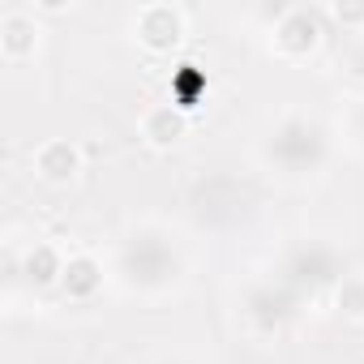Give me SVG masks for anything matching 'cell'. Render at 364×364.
Returning <instances> with one entry per match:
<instances>
[{"label":"cell","mask_w":364,"mask_h":364,"mask_svg":"<svg viewBox=\"0 0 364 364\" xmlns=\"http://www.w3.org/2000/svg\"><path fill=\"white\" fill-rule=\"evenodd\" d=\"M112 283L146 304H163L185 291L189 283V245L185 232L171 228L167 219H129L107 253Z\"/></svg>","instance_id":"6da1fadb"},{"label":"cell","mask_w":364,"mask_h":364,"mask_svg":"<svg viewBox=\"0 0 364 364\" xmlns=\"http://www.w3.org/2000/svg\"><path fill=\"white\" fill-rule=\"evenodd\" d=\"M338 124H330L313 107H283L270 116L253 141V159L266 176H274L279 185H313L321 180L334 159H338Z\"/></svg>","instance_id":"7a4b0ae2"},{"label":"cell","mask_w":364,"mask_h":364,"mask_svg":"<svg viewBox=\"0 0 364 364\" xmlns=\"http://www.w3.org/2000/svg\"><path fill=\"white\" fill-rule=\"evenodd\" d=\"M270 274L283 279L296 296L317 300V296H330L343 283V274H351V257H347V245H338L334 236L300 232L279 245V253L270 257Z\"/></svg>","instance_id":"3957f363"},{"label":"cell","mask_w":364,"mask_h":364,"mask_svg":"<svg viewBox=\"0 0 364 364\" xmlns=\"http://www.w3.org/2000/svg\"><path fill=\"white\" fill-rule=\"evenodd\" d=\"M253 189H249V180L236 176V171H210V176H198L189 193H185V215L198 232L206 236H228L236 232L249 210H253Z\"/></svg>","instance_id":"277c9868"},{"label":"cell","mask_w":364,"mask_h":364,"mask_svg":"<svg viewBox=\"0 0 364 364\" xmlns=\"http://www.w3.org/2000/svg\"><path fill=\"white\" fill-rule=\"evenodd\" d=\"M304 296H296L283 279H274L270 270L245 279V287L236 291V321L245 326L249 338H279L283 330H291L304 313Z\"/></svg>","instance_id":"5b68a950"},{"label":"cell","mask_w":364,"mask_h":364,"mask_svg":"<svg viewBox=\"0 0 364 364\" xmlns=\"http://www.w3.org/2000/svg\"><path fill=\"white\" fill-rule=\"evenodd\" d=\"M330 39L326 5H274L266 9V52L279 65H309Z\"/></svg>","instance_id":"8992f818"},{"label":"cell","mask_w":364,"mask_h":364,"mask_svg":"<svg viewBox=\"0 0 364 364\" xmlns=\"http://www.w3.org/2000/svg\"><path fill=\"white\" fill-rule=\"evenodd\" d=\"M124 35L150 60H180V48H185V39H189V9L171 5V0L137 5V9H129Z\"/></svg>","instance_id":"52a82bcc"},{"label":"cell","mask_w":364,"mask_h":364,"mask_svg":"<svg viewBox=\"0 0 364 364\" xmlns=\"http://www.w3.org/2000/svg\"><path fill=\"white\" fill-rule=\"evenodd\" d=\"M65 262L69 253L52 240H31L26 249H18V240L9 236L5 240V274H9V287H31V291H56L60 287V274H65Z\"/></svg>","instance_id":"ba28073f"},{"label":"cell","mask_w":364,"mask_h":364,"mask_svg":"<svg viewBox=\"0 0 364 364\" xmlns=\"http://www.w3.org/2000/svg\"><path fill=\"white\" fill-rule=\"evenodd\" d=\"M210 95H215V73H210L198 56H180V60H171V65H167L163 99H167L171 107H180L189 120L206 112Z\"/></svg>","instance_id":"9c48e42d"},{"label":"cell","mask_w":364,"mask_h":364,"mask_svg":"<svg viewBox=\"0 0 364 364\" xmlns=\"http://www.w3.org/2000/svg\"><path fill=\"white\" fill-rule=\"evenodd\" d=\"M189 133H193V120L180 107H171L167 99H154V103H146L137 112V141L146 150H154V154L180 150V146L189 141Z\"/></svg>","instance_id":"30bf717a"},{"label":"cell","mask_w":364,"mask_h":364,"mask_svg":"<svg viewBox=\"0 0 364 364\" xmlns=\"http://www.w3.org/2000/svg\"><path fill=\"white\" fill-rule=\"evenodd\" d=\"M43 22L31 5H9L5 14H0V60H5L9 69H22L26 60L39 56L43 48Z\"/></svg>","instance_id":"8fae6325"},{"label":"cell","mask_w":364,"mask_h":364,"mask_svg":"<svg viewBox=\"0 0 364 364\" xmlns=\"http://www.w3.org/2000/svg\"><path fill=\"white\" fill-rule=\"evenodd\" d=\"M31 171L39 185H52V189H69L73 180L86 171V154L73 137H43L35 150H31Z\"/></svg>","instance_id":"7c38bea8"},{"label":"cell","mask_w":364,"mask_h":364,"mask_svg":"<svg viewBox=\"0 0 364 364\" xmlns=\"http://www.w3.org/2000/svg\"><path fill=\"white\" fill-rule=\"evenodd\" d=\"M112 283V270H107V262L103 257H95L90 249H77V253H69V262H65V274H60V300H69V304H90L103 287Z\"/></svg>","instance_id":"4fadbf2b"},{"label":"cell","mask_w":364,"mask_h":364,"mask_svg":"<svg viewBox=\"0 0 364 364\" xmlns=\"http://www.w3.org/2000/svg\"><path fill=\"white\" fill-rule=\"evenodd\" d=\"M326 300H330L334 317H343V321H351V326H364V274H360V270L343 274V283H338Z\"/></svg>","instance_id":"5bb4252c"},{"label":"cell","mask_w":364,"mask_h":364,"mask_svg":"<svg viewBox=\"0 0 364 364\" xmlns=\"http://www.w3.org/2000/svg\"><path fill=\"white\" fill-rule=\"evenodd\" d=\"M330 31L347 39H364V0H330L326 5Z\"/></svg>","instance_id":"9a60e30c"},{"label":"cell","mask_w":364,"mask_h":364,"mask_svg":"<svg viewBox=\"0 0 364 364\" xmlns=\"http://www.w3.org/2000/svg\"><path fill=\"white\" fill-rule=\"evenodd\" d=\"M338 137H343V146H351V150L364 154V90H355L347 99V107L338 116Z\"/></svg>","instance_id":"2e32d148"},{"label":"cell","mask_w":364,"mask_h":364,"mask_svg":"<svg viewBox=\"0 0 364 364\" xmlns=\"http://www.w3.org/2000/svg\"><path fill=\"white\" fill-rule=\"evenodd\" d=\"M338 73L364 90V39H347V48L338 52Z\"/></svg>","instance_id":"e0dca14e"},{"label":"cell","mask_w":364,"mask_h":364,"mask_svg":"<svg viewBox=\"0 0 364 364\" xmlns=\"http://www.w3.org/2000/svg\"><path fill=\"white\" fill-rule=\"evenodd\" d=\"M39 18H60V14H73V5H65V0H35L31 5Z\"/></svg>","instance_id":"ac0fdd59"},{"label":"cell","mask_w":364,"mask_h":364,"mask_svg":"<svg viewBox=\"0 0 364 364\" xmlns=\"http://www.w3.org/2000/svg\"><path fill=\"white\" fill-rule=\"evenodd\" d=\"M146 364H202V360H193V355H185V351H163V355H154V360H146Z\"/></svg>","instance_id":"d6986e66"}]
</instances>
